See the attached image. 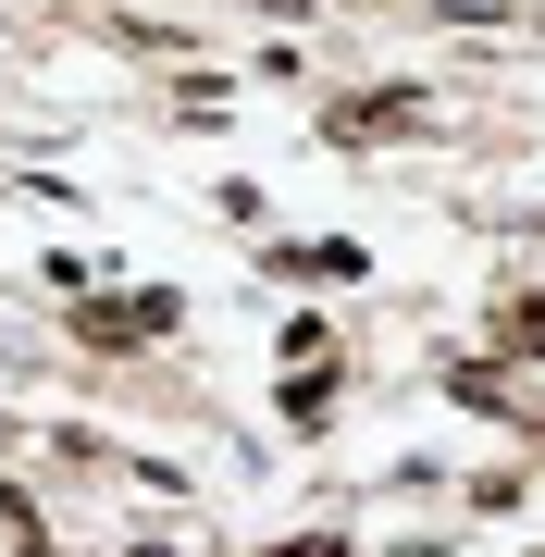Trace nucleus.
<instances>
[{
    "instance_id": "f257e3e1",
    "label": "nucleus",
    "mask_w": 545,
    "mask_h": 557,
    "mask_svg": "<svg viewBox=\"0 0 545 557\" xmlns=\"http://www.w3.org/2000/svg\"><path fill=\"white\" fill-rule=\"evenodd\" d=\"M162 322H174V298L149 285V298H87L75 335H87V347H137V335H162Z\"/></svg>"
}]
</instances>
